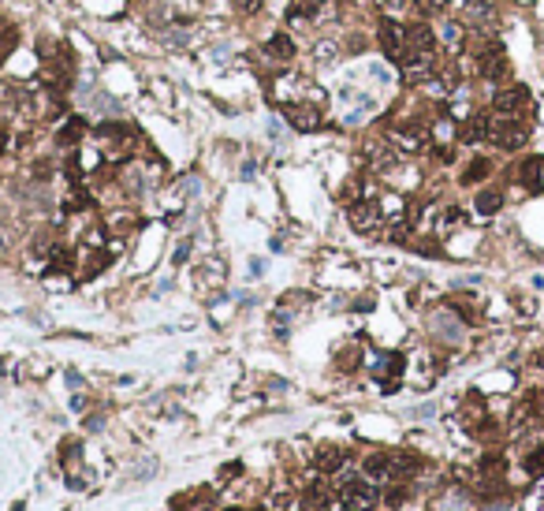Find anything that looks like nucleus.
Listing matches in <instances>:
<instances>
[{
	"label": "nucleus",
	"mask_w": 544,
	"mask_h": 511,
	"mask_svg": "<svg viewBox=\"0 0 544 511\" xmlns=\"http://www.w3.org/2000/svg\"><path fill=\"white\" fill-rule=\"evenodd\" d=\"M335 496H340V504L347 511H373L380 504V485L369 482L365 474H351L340 482V493Z\"/></svg>",
	"instance_id": "obj_1"
},
{
	"label": "nucleus",
	"mask_w": 544,
	"mask_h": 511,
	"mask_svg": "<svg viewBox=\"0 0 544 511\" xmlns=\"http://www.w3.org/2000/svg\"><path fill=\"white\" fill-rule=\"evenodd\" d=\"M529 131L518 124V119H504V116H492L488 119V142L499 146V149H522L526 146Z\"/></svg>",
	"instance_id": "obj_2"
},
{
	"label": "nucleus",
	"mask_w": 544,
	"mask_h": 511,
	"mask_svg": "<svg viewBox=\"0 0 544 511\" xmlns=\"http://www.w3.org/2000/svg\"><path fill=\"white\" fill-rule=\"evenodd\" d=\"M347 216H351V228H354V232H362V235H377L380 224H384V209H380L373 198H358Z\"/></svg>",
	"instance_id": "obj_3"
},
{
	"label": "nucleus",
	"mask_w": 544,
	"mask_h": 511,
	"mask_svg": "<svg viewBox=\"0 0 544 511\" xmlns=\"http://www.w3.org/2000/svg\"><path fill=\"white\" fill-rule=\"evenodd\" d=\"M377 41H380V52L391 60V64H402V52H407V27H399L395 19H384L377 30Z\"/></svg>",
	"instance_id": "obj_4"
},
{
	"label": "nucleus",
	"mask_w": 544,
	"mask_h": 511,
	"mask_svg": "<svg viewBox=\"0 0 544 511\" xmlns=\"http://www.w3.org/2000/svg\"><path fill=\"white\" fill-rule=\"evenodd\" d=\"M526 101H529L526 86H504V90H496V97H492V112L504 116V119H518Z\"/></svg>",
	"instance_id": "obj_5"
},
{
	"label": "nucleus",
	"mask_w": 544,
	"mask_h": 511,
	"mask_svg": "<svg viewBox=\"0 0 544 511\" xmlns=\"http://www.w3.org/2000/svg\"><path fill=\"white\" fill-rule=\"evenodd\" d=\"M477 71H481V79H488V82H504L507 71H511L504 49H499V45H485L481 57H477Z\"/></svg>",
	"instance_id": "obj_6"
},
{
	"label": "nucleus",
	"mask_w": 544,
	"mask_h": 511,
	"mask_svg": "<svg viewBox=\"0 0 544 511\" xmlns=\"http://www.w3.org/2000/svg\"><path fill=\"white\" fill-rule=\"evenodd\" d=\"M287 124L295 127V131H317L321 112L313 105H287Z\"/></svg>",
	"instance_id": "obj_7"
},
{
	"label": "nucleus",
	"mask_w": 544,
	"mask_h": 511,
	"mask_svg": "<svg viewBox=\"0 0 544 511\" xmlns=\"http://www.w3.org/2000/svg\"><path fill=\"white\" fill-rule=\"evenodd\" d=\"M351 466V452H343V448H321L317 452V471L321 474H340Z\"/></svg>",
	"instance_id": "obj_8"
},
{
	"label": "nucleus",
	"mask_w": 544,
	"mask_h": 511,
	"mask_svg": "<svg viewBox=\"0 0 544 511\" xmlns=\"http://www.w3.org/2000/svg\"><path fill=\"white\" fill-rule=\"evenodd\" d=\"M265 57L269 60H295V41H291L287 34H272L269 41H265Z\"/></svg>",
	"instance_id": "obj_9"
},
{
	"label": "nucleus",
	"mask_w": 544,
	"mask_h": 511,
	"mask_svg": "<svg viewBox=\"0 0 544 511\" xmlns=\"http://www.w3.org/2000/svg\"><path fill=\"white\" fill-rule=\"evenodd\" d=\"M388 459H391V477H414L421 471V459L410 452H391Z\"/></svg>",
	"instance_id": "obj_10"
},
{
	"label": "nucleus",
	"mask_w": 544,
	"mask_h": 511,
	"mask_svg": "<svg viewBox=\"0 0 544 511\" xmlns=\"http://www.w3.org/2000/svg\"><path fill=\"white\" fill-rule=\"evenodd\" d=\"M362 474L369 477V482H384V477H391V459H388V455L384 452H377V455H369V459L362 463Z\"/></svg>",
	"instance_id": "obj_11"
},
{
	"label": "nucleus",
	"mask_w": 544,
	"mask_h": 511,
	"mask_svg": "<svg viewBox=\"0 0 544 511\" xmlns=\"http://www.w3.org/2000/svg\"><path fill=\"white\" fill-rule=\"evenodd\" d=\"M459 138H462V142H485V138H488V116L481 112V116H474V119H466V124H462V131H459Z\"/></svg>",
	"instance_id": "obj_12"
},
{
	"label": "nucleus",
	"mask_w": 544,
	"mask_h": 511,
	"mask_svg": "<svg viewBox=\"0 0 544 511\" xmlns=\"http://www.w3.org/2000/svg\"><path fill=\"white\" fill-rule=\"evenodd\" d=\"M324 4H328V0H295V4L287 8V19L291 23H295V19H317L324 12Z\"/></svg>",
	"instance_id": "obj_13"
},
{
	"label": "nucleus",
	"mask_w": 544,
	"mask_h": 511,
	"mask_svg": "<svg viewBox=\"0 0 544 511\" xmlns=\"http://www.w3.org/2000/svg\"><path fill=\"white\" fill-rule=\"evenodd\" d=\"M86 135V119L82 116H71L68 119V124H63L60 127V135H56V142L60 146H75V142H79V138Z\"/></svg>",
	"instance_id": "obj_14"
},
{
	"label": "nucleus",
	"mask_w": 544,
	"mask_h": 511,
	"mask_svg": "<svg viewBox=\"0 0 544 511\" xmlns=\"http://www.w3.org/2000/svg\"><path fill=\"white\" fill-rule=\"evenodd\" d=\"M269 511H302V500L291 493V489H276L269 496Z\"/></svg>",
	"instance_id": "obj_15"
},
{
	"label": "nucleus",
	"mask_w": 544,
	"mask_h": 511,
	"mask_svg": "<svg viewBox=\"0 0 544 511\" xmlns=\"http://www.w3.org/2000/svg\"><path fill=\"white\" fill-rule=\"evenodd\" d=\"M440 511H474V500L466 489H451L448 496H440Z\"/></svg>",
	"instance_id": "obj_16"
},
{
	"label": "nucleus",
	"mask_w": 544,
	"mask_h": 511,
	"mask_svg": "<svg viewBox=\"0 0 544 511\" xmlns=\"http://www.w3.org/2000/svg\"><path fill=\"white\" fill-rule=\"evenodd\" d=\"M499 205H504V194H499V191H481V194H477V213H481V216L499 213Z\"/></svg>",
	"instance_id": "obj_17"
},
{
	"label": "nucleus",
	"mask_w": 544,
	"mask_h": 511,
	"mask_svg": "<svg viewBox=\"0 0 544 511\" xmlns=\"http://www.w3.org/2000/svg\"><path fill=\"white\" fill-rule=\"evenodd\" d=\"M541 168H544V161H541V157H533V161H526V165H522L518 179L526 183V187H533V191H537V187H541Z\"/></svg>",
	"instance_id": "obj_18"
},
{
	"label": "nucleus",
	"mask_w": 544,
	"mask_h": 511,
	"mask_svg": "<svg viewBox=\"0 0 544 511\" xmlns=\"http://www.w3.org/2000/svg\"><path fill=\"white\" fill-rule=\"evenodd\" d=\"M49 262H52V265H49V273H68V269L75 265V262H71V250H68V246H52Z\"/></svg>",
	"instance_id": "obj_19"
},
{
	"label": "nucleus",
	"mask_w": 544,
	"mask_h": 511,
	"mask_svg": "<svg viewBox=\"0 0 544 511\" xmlns=\"http://www.w3.org/2000/svg\"><path fill=\"white\" fill-rule=\"evenodd\" d=\"M488 172H492V165H488L485 157H477V161H470V168L462 172V183H481Z\"/></svg>",
	"instance_id": "obj_20"
},
{
	"label": "nucleus",
	"mask_w": 544,
	"mask_h": 511,
	"mask_svg": "<svg viewBox=\"0 0 544 511\" xmlns=\"http://www.w3.org/2000/svg\"><path fill=\"white\" fill-rule=\"evenodd\" d=\"M105 265H108V254H105V250H97V254H90V265H82V280H93V276L101 273Z\"/></svg>",
	"instance_id": "obj_21"
},
{
	"label": "nucleus",
	"mask_w": 544,
	"mask_h": 511,
	"mask_svg": "<svg viewBox=\"0 0 544 511\" xmlns=\"http://www.w3.org/2000/svg\"><path fill=\"white\" fill-rule=\"evenodd\" d=\"M440 34H444V41H448V49L459 52V45H462V27H459V23H444Z\"/></svg>",
	"instance_id": "obj_22"
},
{
	"label": "nucleus",
	"mask_w": 544,
	"mask_h": 511,
	"mask_svg": "<svg viewBox=\"0 0 544 511\" xmlns=\"http://www.w3.org/2000/svg\"><path fill=\"white\" fill-rule=\"evenodd\" d=\"M526 474H529V477H541V474H544V448H537V452L526 455Z\"/></svg>",
	"instance_id": "obj_23"
},
{
	"label": "nucleus",
	"mask_w": 544,
	"mask_h": 511,
	"mask_svg": "<svg viewBox=\"0 0 544 511\" xmlns=\"http://www.w3.org/2000/svg\"><path fill=\"white\" fill-rule=\"evenodd\" d=\"M414 8H418V15L425 19V15H437V12H444V8H448V0H414Z\"/></svg>",
	"instance_id": "obj_24"
},
{
	"label": "nucleus",
	"mask_w": 544,
	"mask_h": 511,
	"mask_svg": "<svg viewBox=\"0 0 544 511\" xmlns=\"http://www.w3.org/2000/svg\"><path fill=\"white\" fill-rule=\"evenodd\" d=\"M15 41H19V34H15V30H12V27H8V30H4V34H0V64H4V60H8V52H12V49H15Z\"/></svg>",
	"instance_id": "obj_25"
},
{
	"label": "nucleus",
	"mask_w": 544,
	"mask_h": 511,
	"mask_svg": "<svg viewBox=\"0 0 544 511\" xmlns=\"http://www.w3.org/2000/svg\"><path fill=\"white\" fill-rule=\"evenodd\" d=\"M187 254H190V239H183V243L176 246V254H172V262L183 265V262H187Z\"/></svg>",
	"instance_id": "obj_26"
},
{
	"label": "nucleus",
	"mask_w": 544,
	"mask_h": 511,
	"mask_svg": "<svg viewBox=\"0 0 544 511\" xmlns=\"http://www.w3.org/2000/svg\"><path fill=\"white\" fill-rule=\"evenodd\" d=\"M239 471H243V463H227L220 471V482H227V477H239Z\"/></svg>",
	"instance_id": "obj_27"
},
{
	"label": "nucleus",
	"mask_w": 544,
	"mask_h": 511,
	"mask_svg": "<svg viewBox=\"0 0 544 511\" xmlns=\"http://www.w3.org/2000/svg\"><path fill=\"white\" fill-rule=\"evenodd\" d=\"M402 500H407V489H391L388 504H391V508H399V504H402Z\"/></svg>",
	"instance_id": "obj_28"
},
{
	"label": "nucleus",
	"mask_w": 544,
	"mask_h": 511,
	"mask_svg": "<svg viewBox=\"0 0 544 511\" xmlns=\"http://www.w3.org/2000/svg\"><path fill=\"white\" fill-rule=\"evenodd\" d=\"M257 4H261V0H235L239 12H257Z\"/></svg>",
	"instance_id": "obj_29"
},
{
	"label": "nucleus",
	"mask_w": 544,
	"mask_h": 511,
	"mask_svg": "<svg viewBox=\"0 0 544 511\" xmlns=\"http://www.w3.org/2000/svg\"><path fill=\"white\" fill-rule=\"evenodd\" d=\"M317 57L321 60H332V45H317Z\"/></svg>",
	"instance_id": "obj_30"
},
{
	"label": "nucleus",
	"mask_w": 544,
	"mask_h": 511,
	"mask_svg": "<svg viewBox=\"0 0 544 511\" xmlns=\"http://www.w3.org/2000/svg\"><path fill=\"white\" fill-rule=\"evenodd\" d=\"M410 4V0H388V8H395V12H399V8H407Z\"/></svg>",
	"instance_id": "obj_31"
},
{
	"label": "nucleus",
	"mask_w": 544,
	"mask_h": 511,
	"mask_svg": "<svg viewBox=\"0 0 544 511\" xmlns=\"http://www.w3.org/2000/svg\"><path fill=\"white\" fill-rule=\"evenodd\" d=\"M4 146H8V131L0 127V154H4Z\"/></svg>",
	"instance_id": "obj_32"
},
{
	"label": "nucleus",
	"mask_w": 544,
	"mask_h": 511,
	"mask_svg": "<svg viewBox=\"0 0 544 511\" xmlns=\"http://www.w3.org/2000/svg\"><path fill=\"white\" fill-rule=\"evenodd\" d=\"M4 250H8V235L0 232V254H4Z\"/></svg>",
	"instance_id": "obj_33"
},
{
	"label": "nucleus",
	"mask_w": 544,
	"mask_h": 511,
	"mask_svg": "<svg viewBox=\"0 0 544 511\" xmlns=\"http://www.w3.org/2000/svg\"><path fill=\"white\" fill-rule=\"evenodd\" d=\"M488 511H507V504H492V508H488Z\"/></svg>",
	"instance_id": "obj_34"
},
{
	"label": "nucleus",
	"mask_w": 544,
	"mask_h": 511,
	"mask_svg": "<svg viewBox=\"0 0 544 511\" xmlns=\"http://www.w3.org/2000/svg\"><path fill=\"white\" fill-rule=\"evenodd\" d=\"M373 4H377V8H388V0H373Z\"/></svg>",
	"instance_id": "obj_35"
},
{
	"label": "nucleus",
	"mask_w": 544,
	"mask_h": 511,
	"mask_svg": "<svg viewBox=\"0 0 544 511\" xmlns=\"http://www.w3.org/2000/svg\"><path fill=\"white\" fill-rule=\"evenodd\" d=\"M224 511H243V508H224Z\"/></svg>",
	"instance_id": "obj_36"
},
{
	"label": "nucleus",
	"mask_w": 544,
	"mask_h": 511,
	"mask_svg": "<svg viewBox=\"0 0 544 511\" xmlns=\"http://www.w3.org/2000/svg\"><path fill=\"white\" fill-rule=\"evenodd\" d=\"M340 4H354V0H340Z\"/></svg>",
	"instance_id": "obj_37"
},
{
	"label": "nucleus",
	"mask_w": 544,
	"mask_h": 511,
	"mask_svg": "<svg viewBox=\"0 0 544 511\" xmlns=\"http://www.w3.org/2000/svg\"><path fill=\"white\" fill-rule=\"evenodd\" d=\"M485 4H496V0H485Z\"/></svg>",
	"instance_id": "obj_38"
}]
</instances>
